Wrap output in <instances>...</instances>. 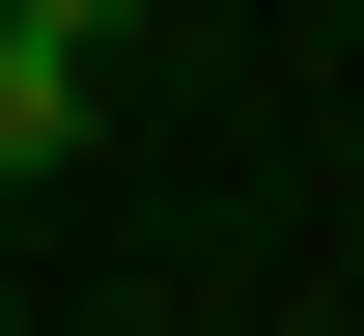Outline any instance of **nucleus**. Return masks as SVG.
Returning a JSON list of instances; mask_svg holds the SVG:
<instances>
[{
    "label": "nucleus",
    "instance_id": "nucleus-1",
    "mask_svg": "<svg viewBox=\"0 0 364 336\" xmlns=\"http://www.w3.org/2000/svg\"><path fill=\"white\" fill-rule=\"evenodd\" d=\"M85 112H112V56H28V28H0V196L85 168Z\"/></svg>",
    "mask_w": 364,
    "mask_h": 336
},
{
    "label": "nucleus",
    "instance_id": "nucleus-2",
    "mask_svg": "<svg viewBox=\"0 0 364 336\" xmlns=\"http://www.w3.org/2000/svg\"><path fill=\"white\" fill-rule=\"evenodd\" d=\"M0 28H28V56H112V28H140V0H0Z\"/></svg>",
    "mask_w": 364,
    "mask_h": 336
}]
</instances>
